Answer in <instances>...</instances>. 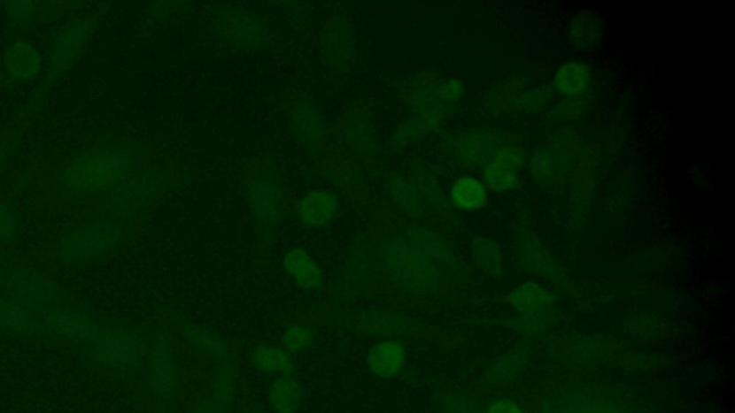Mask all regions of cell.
Wrapping results in <instances>:
<instances>
[{"label":"cell","mask_w":735,"mask_h":413,"mask_svg":"<svg viewBox=\"0 0 735 413\" xmlns=\"http://www.w3.org/2000/svg\"><path fill=\"white\" fill-rule=\"evenodd\" d=\"M406 352L397 341H383L374 346L367 355L368 369L383 379L398 375L406 363Z\"/></svg>","instance_id":"6da1fadb"},{"label":"cell","mask_w":735,"mask_h":413,"mask_svg":"<svg viewBox=\"0 0 735 413\" xmlns=\"http://www.w3.org/2000/svg\"><path fill=\"white\" fill-rule=\"evenodd\" d=\"M251 363L266 375L290 378L293 373L292 357L279 346H259L251 353Z\"/></svg>","instance_id":"7a4b0ae2"},{"label":"cell","mask_w":735,"mask_h":413,"mask_svg":"<svg viewBox=\"0 0 735 413\" xmlns=\"http://www.w3.org/2000/svg\"><path fill=\"white\" fill-rule=\"evenodd\" d=\"M520 158L506 152L485 171L484 181L494 191H507L519 182Z\"/></svg>","instance_id":"3957f363"},{"label":"cell","mask_w":735,"mask_h":413,"mask_svg":"<svg viewBox=\"0 0 735 413\" xmlns=\"http://www.w3.org/2000/svg\"><path fill=\"white\" fill-rule=\"evenodd\" d=\"M489 198L487 187L473 177H462L454 182L452 188L453 204L460 210L476 211L484 207Z\"/></svg>","instance_id":"277c9868"},{"label":"cell","mask_w":735,"mask_h":413,"mask_svg":"<svg viewBox=\"0 0 735 413\" xmlns=\"http://www.w3.org/2000/svg\"><path fill=\"white\" fill-rule=\"evenodd\" d=\"M284 267L295 276L296 281L305 290H316L321 286V272L318 265L302 250L290 251L284 258Z\"/></svg>","instance_id":"5b68a950"},{"label":"cell","mask_w":735,"mask_h":413,"mask_svg":"<svg viewBox=\"0 0 735 413\" xmlns=\"http://www.w3.org/2000/svg\"><path fill=\"white\" fill-rule=\"evenodd\" d=\"M337 211V200L329 193H312L304 198L300 204V212L307 223L322 226L334 217Z\"/></svg>","instance_id":"8992f818"},{"label":"cell","mask_w":735,"mask_h":413,"mask_svg":"<svg viewBox=\"0 0 735 413\" xmlns=\"http://www.w3.org/2000/svg\"><path fill=\"white\" fill-rule=\"evenodd\" d=\"M269 398L277 413H295L302 403V389L290 378H279L270 387Z\"/></svg>","instance_id":"52a82bcc"},{"label":"cell","mask_w":735,"mask_h":413,"mask_svg":"<svg viewBox=\"0 0 735 413\" xmlns=\"http://www.w3.org/2000/svg\"><path fill=\"white\" fill-rule=\"evenodd\" d=\"M591 80L588 66L577 62H570L557 71L556 85L563 94H579L586 89Z\"/></svg>","instance_id":"ba28073f"},{"label":"cell","mask_w":735,"mask_h":413,"mask_svg":"<svg viewBox=\"0 0 735 413\" xmlns=\"http://www.w3.org/2000/svg\"><path fill=\"white\" fill-rule=\"evenodd\" d=\"M9 71L18 76H29L36 73L38 57L29 45H18L9 50L6 57Z\"/></svg>","instance_id":"9c48e42d"},{"label":"cell","mask_w":735,"mask_h":413,"mask_svg":"<svg viewBox=\"0 0 735 413\" xmlns=\"http://www.w3.org/2000/svg\"><path fill=\"white\" fill-rule=\"evenodd\" d=\"M312 340L313 336L311 330L299 325L290 327L283 336V345L293 352H304L312 345Z\"/></svg>","instance_id":"30bf717a"},{"label":"cell","mask_w":735,"mask_h":413,"mask_svg":"<svg viewBox=\"0 0 735 413\" xmlns=\"http://www.w3.org/2000/svg\"><path fill=\"white\" fill-rule=\"evenodd\" d=\"M515 294H517L514 299L515 306H519L524 311L536 310V309L542 308L545 303L543 293L535 286H524L523 288H520L519 293L515 292Z\"/></svg>","instance_id":"8fae6325"},{"label":"cell","mask_w":735,"mask_h":413,"mask_svg":"<svg viewBox=\"0 0 735 413\" xmlns=\"http://www.w3.org/2000/svg\"><path fill=\"white\" fill-rule=\"evenodd\" d=\"M490 413H522L517 406L513 405L510 401H501L491 408Z\"/></svg>","instance_id":"7c38bea8"}]
</instances>
